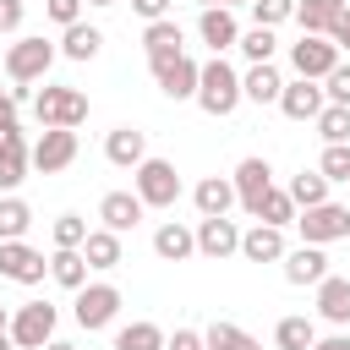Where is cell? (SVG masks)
I'll list each match as a JSON object with an SVG mask.
<instances>
[{
  "instance_id": "6da1fadb",
  "label": "cell",
  "mask_w": 350,
  "mask_h": 350,
  "mask_svg": "<svg viewBox=\"0 0 350 350\" xmlns=\"http://www.w3.org/2000/svg\"><path fill=\"white\" fill-rule=\"evenodd\" d=\"M197 104H202V115H235V104H241V77H235V66L224 60V55H213L202 71H197Z\"/></svg>"
},
{
  "instance_id": "7a4b0ae2",
  "label": "cell",
  "mask_w": 350,
  "mask_h": 350,
  "mask_svg": "<svg viewBox=\"0 0 350 350\" xmlns=\"http://www.w3.org/2000/svg\"><path fill=\"white\" fill-rule=\"evenodd\" d=\"M33 115H38V126H71V131H77V126L88 120V93L55 82V88L33 93Z\"/></svg>"
},
{
  "instance_id": "3957f363",
  "label": "cell",
  "mask_w": 350,
  "mask_h": 350,
  "mask_svg": "<svg viewBox=\"0 0 350 350\" xmlns=\"http://www.w3.org/2000/svg\"><path fill=\"white\" fill-rule=\"evenodd\" d=\"M55 323H60V312L49 301H22L11 312V345L16 350H44L55 339Z\"/></svg>"
},
{
  "instance_id": "277c9868",
  "label": "cell",
  "mask_w": 350,
  "mask_h": 350,
  "mask_svg": "<svg viewBox=\"0 0 350 350\" xmlns=\"http://www.w3.org/2000/svg\"><path fill=\"white\" fill-rule=\"evenodd\" d=\"M49 66H55V44H49L44 33H27V38H16V44L5 49V77H11V82H27V88H33Z\"/></svg>"
},
{
  "instance_id": "5b68a950",
  "label": "cell",
  "mask_w": 350,
  "mask_h": 350,
  "mask_svg": "<svg viewBox=\"0 0 350 350\" xmlns=\"http://www.w3.org/2000/svg\"><path fill=\"white\" fill-rule=\"evenodd\" d=\"M131 175H137V197H142V208H175V197H180V175H175L170 159H142Z\"/></svg>"
},
{
  "instance_id": "8992f818",
  "label": "cell",
  "mask_w": 350,
  "mask_h": 350,
  "mask_svg": "<svg viewBox=\"0 0 350 350\" xmlns=\"http://www.w3.org/2000/svg\"><path fill=\"white\" fill-rule=\"evenodd\" d=\"M295 224H301V241H306V246L350 241V208H339V202H317V208H301V213H295Z\"/></svg>"
},
{
  "instance_id": "52a82bcc",
  "label": "cell",
  "mask_w": 350,
  "mask_h": 350,
  "mask_svg": "<svg viewBox=\"0 0 350 350\" xmlns=\"http://www.w3.org/2000/svg\"><path fill=\"white\" fill-rule=\"evenodd\" d=\"M290 66H295V77L323 82V77L339 66V49H334V38H328V33H301V38L290 44Z\"/></svg>"
},
{
  "instance_id": "ba28073f",
  "label": "cell",
  "mask_w": 350,
  "mask_h": 350,
  "mask_svg": "<svg viewBox=\"0 0 350 350\" xmlns=\"http://www.w3.org/2000/svg\"><path fill=\"white\" fill-rule=\"evenodd\" d=\"M27 153H33V170L60 175V170L77 159V131H71V126H44V137H38Z\"/></svg>"
},
{
  "instance_id": "9c48e42d",
  "label": "cell",
  "mask_w": 350,
  "mask_h": 350,
  "mask_svg": "<svg viewBox=\"0 0 350 350\" xmlns=\"http://www.w3.org/2000/svg\"><path fill=\"white\" fill-rule=\"evenodd\" d=\"M120 312V290L115 284H82L77 290V323L93 334V328H109Z\"/></svg>"
},
{
  "instance_id": "30bf717a",
  "label": "cell",
  "mask_w": 350,
  "mask_h": 350,
  "mask_svg": "<svg viewBox=\"0 0 350 350\" xmlns=\"http://www.w3.org/2000/svg\"><path fill=\"white\" fill-rule=\"evenodd\" d=\"M44 273H49L44 252H33L27 241H0V279H11V284H38Z\"/></svg>"
},
{
  "instance_id": "8fae6325",
  "label": "cell",
  "mask_w": 350,
  "mask_h": 350,
  "mask_svg": "<svg viewBox=\"0 0 350 350\" xmlns=\"http://www.w3.org/2000/svg\"><path fill=\"white\" fill-rule=\"evenodd\" d=\"M197 71H202V66L180 49V55H170V60L153 66V82H159L164 98H197Z\"/></svg>"
},
{
  "instance_id": "7c38bea8",
  "label": "cell",
  "mask_w": 350,
  "mask_h": 350,
  "mask_svg": "<svg viewBox=\"0 0 350 350\" xmlns=\"http://www.w3.org/2000/svg\"><path fill=\"white\" fill-rule=\"evenodd\" d=\"M191 235H197V252H202L208 262H224L230 252H241V230H235V219H230V213H213V219H202Z\"/></svg>"
},
{
  "instance_id": "4fadbf2b",
  "label": "cell",
  "mask_w": 350,
  "mask_h": 350,
  "mask_svg": "<svg viewBox=\"0 0 350 350\" xmlns=\"http://www.w3.org/2000/svg\"><path fill=\"white\" fill-rule=\"evenodd\" d=\"M27 170H33V153H27L22 126L0 131V191H16V186L27 180Z\"/></svg>"
},
{
  "instance_id": "5bb4252c",
  "label": "cell",
  "mask_w": 350,
  "mask_h": 350,
  "mask_svg": "<svg viewBox=\"0 0 350 350\" xmlns=\"http://www.w3.org/2000/svg\"><path fill=\"white\" fill-rule=\"evenodd\" d=\"M197 33H202V44H208L213 55H224V49H235V38H241V22H235V11H230V5H202V16H197Z\"/></svg>"
},
{
  "instance_id": "9a60e30c",
  "label": "cell",
  "mask_w": 350,
  "mask_h": 350,
  "mask_svg": "<svg viewBox=\"0 0 350 350\" xmlns=\"http://www.w3.org/2000/svg\"><path fill=\"white\" fill-rule=\"evenodd\" d=\"M230 186H235V202L252 213V208L262 202V191L273 186V170H268V159H241V164H235V175H230Z\"/></svg>"
},
{
  "instance_id": "2e32d148",
  "label": "cell",
  "mask_w": 350,
  "mask_h": 350,
  "mask_svg": "<svg viewBox=\"0 0 350 350\" xmlns=\"http://www.w3.org/2000/svg\"><path fill=\"white\" fill-rule=\"evenodd\" d=\"M323 104H328V98H323V88H317L312 77H295V82L279 88V109H284L290 120H317Z\"/></svg>"
},
{
  "instance_id": "e0dca14e",
  "label": "cell",
  "mask_w": 350,
  "mask_h": 350,
  "mask_svg": "<svg viewBox=\"0 0 350 350\" xmlns=\"http://www.w3.org/2000/svg\"><path fill=\"white\" fill-rule=\"evenodd\" d=\"M104 159L120 164V170H137V164L148 159V131H137V126H115V131L104 137Z\"/></svg>"
},
{
  "instance_id": "ac0fdd59",
  "label": "cell",
  "mask_w": 350,
  "mask_h": 350,
  "mask_svg": "<svg viewBox=\"0 0 350 350\" xmlns=\"http://www.w3.org/2000/svg\"><path fill=\"white\" fill-rule=\"evenodd\" d=\"M290 246H284V230H273V224H252V230H241V257L246 262H279Z\"/></svg>"
},
{
  "instance_id": "d6986e66",
  "label": "cell",
  "mask_w": 350,
  "mask_h": 350,
  "mask_svg": "<svg viewBox=\"0 0 350 350\" xmlns=\"http://www.w3.org/2000/svg\"><path fill=\"white\" fill-rule=\"evenodd\" d=\"M317 317L334 323V328L350 323V279H339V273H323L317 279Z\"/></svg>"
},
{
  "instance_id": "ffe728a7",
  "label": "cell",
  "mask_w": 350,
  "mask_h": 350,
  "mask_svg": "<svg viewBox=\"0 0 350 350\" xmlns=\"http://www.w3.org/2000/svg\"><path fill=\"white\" fill-rule=\"evenodd\" d=\"M142 49H148V66H159V60L180 55V49H186V33H180V22H170V16L148 22V27H142Z\"/></svg>"
},
{
  "instance_id": "44dd1931",
  "label": "cell",
  "mask_w": 350,
  "mask_h": 350,
  "mask_svg": "<svg viewBox=\"0 0 350 350\" xmlns=\"http://www.w3.org/2000/svg\"><path fill=\"white\" fill-rule=\"evenodd\" d=\"M98 219H104V230L126 235V230H137V219H142V197H137V191H104Z\"/></svg>"
},
{
  "instance_id": "7402d4cb",
  "label": "cell",
  "mask_w": 350,
  "mask_h": 350,
  "mask_svg": "<svg viewBox=\"0 0 350 350\" xmlns=\"http://www.w3.org/2000/svg\"><path fill=\"white\" fill-rule=\"evenodd\" d=\"M279 262H284V279H290V284H317V279L328 273V257H323V246H306V241H301L295 252H284Z\"/></svg>"
},
{
  "instance_id": "603a6c76",
  "label": "cell",
  "mask_w": 350,
  "mask_h": 350,
  "mask_svg": "<svg viewBox=\"0 0 350 350\" xmlns=\"http://www.w3.org/2000/svg\"><path fill=\"white\" fill-rule=\"evenodd\" d=\"M279 88H284V77L273 71V60H257L241 77V98H252V104H279Z\"/></svg>"
},
{
  "instance_id": "cb8c5ba5",
  "label": "cell",
  "mask_w": 350,
  "mask_h": 350,
  "mask_svg": "<svg viewBox=\"0 0 350 350\" xmlns=\"http://www.w3.org/2000/svg\"><path fill=\"white\" fill-rule=\"evenodd\" d=\"M153 252H159L164 262H186V257L197 252V235H191L186 224H175V219H170V224H159V230H153Z\"/></svg>"
},
{
  "instance_id": "d4e9b609",
  "label": "cell",
  "mask_w": 350,
  "mask_h": 350,
  "mask_svg": "<svg viewBox=\"0 0 350 350\" xmlns=\"http://www.w3.org/2000/svg\"><path fill=\"white\" fill-rule=\"evenodd\" d=\"M49 279L66 284V290H82V284H88V257H82V246H55V257H49Z\"/></svg>"
},
{
  "instance_id": "484cf974",
  "label": "cell",
  "mask_w": 350,
  "mask_h": 350,
  "mask_svg": "<svg viewBox=\"0 0 350 350\" xmlns=\"http://www.w3.org/2000/svg\"><path fill=\"white\" fill-rule=\"evenodd\" d=\"M191 202H197V213H202V219H213V213H230V202H235V186H230L224 175H208V180H197Z\"/></svg>"
},
{
  "instance_id": "4316f807",
  "label": "cell",
  "mask_w": 350,
  "mask_h": 350,
  "mask_svg": "<svg viewBox=\"0 0 350 350\" xmlns=\"http://www.w3.org/2000/svg\"><path fill=\"white\" fill-rule=\"evenodd\" d=\"M82 257H88V268H98V273L120 268V235H115V230H88Z\"/></svg>"
},
{
  "instance_id": "83f0119b",
  "label": "cell",
  "mask_w": 350,
  "mask_h": 350,
  "mask_svg": "<svg viewBox=\"0 0 350 350\" xmlns=\"http://www.w3.org/2000/svg\"><path fill=\"white\" fill-rule=\"evenodd\" d=\"M98 44H104V33H98V27L71 22V27H66V38H60V55H66V60H93V55H98Z\"/></svg>"
},
{
  "instance_id": "f1b7e54d",
  "label": "cell",
  "mask_w": 350,
  "mask_h": 350,
  "mask_svg": "<svg viewBox=\"0 0 350 350\" xmlns=\"http://www.w3.org/2000/svg\"><path fill=\"white\" fill-rule=\"evenodd\" d=\"M252 219H262V224H273V230H284V224H295V202H290V191H279V186H268V191H262V202L252 208Z\"/></svg>"
},
{
  "instance_id": "f546056e",
  "label": "cell",
  "mask_w": 350,
  "mask_h": 350,
  "mask_svg": "<svg viewBox=\"0 0 350 350\" xmlns=\"http://www.w3.org/2000/svg\"><path fill=\"white\" fill-rule=\"evenodd\" d=\"M27 224H33V208H27L22 197L0 191V241H22V235H27Z\"/></svg>"
},
{
  "instance_id": "4dcf8cb0",
  "label": "cell",
  "mask_w": 350,
  "mask_h": 350,
  "mask_svg": "<svg viewBox=\"0 0 350 350\" xmlns=\"http://www.w3.org/2000/svg\"><path fill=\"white\" fill-rule=\"evenodd\" d=\"M345 11V0H295V22L301 33H328V22Z\"/></svg>"
},
{
  "instance_id": "1f68e13d",
  "label": "cell",
  "mask_w": 350,
  "mask_h": 350,
  "mask_svg": "<svg viewBox=\"0 0 350 350\" xmlns=\"http://www.w3.org/2000/svg\"><path fill=\"white\" fill-rule=\"evenodd\" d=\"M284 191H290L295 208H317V202H328V180H323V170H301Z\"/></svg>"
},
{
  "instance_id": "d6a6232c",
  "label": "cell",
  "mask_w": 350,
  "mask_h": 350,
  "mask_svg": "<svg viewBox=\"0 0 350 350\" xmlns=\"http://www.w3.org/2000/svg\"><path fill=\"white\" fill-rule=\"evenodd\" d=\"M312 339H317V323L312 317H279V328H273V345L279 350H312Z\"/></svg>"
},
{
  "instance_id": "836d02e7",
  "label": "cell",
  "mask_w": 350,
  "mask_h": 350,
  "mask_svg": "<svg viewBox=\"0 0 350 350\" xmlns=\"http://www.w3.org/2000/svg\"><path fill=\"white\" fill-rule=\"evenodd\" d=\"M115 350H164V328L159 323H126L115 334Z\"/></svg>"
},
{
  "instance_id": "e575fe53",
  "label": "cell",
  "mask_w": 350,
  "mask_h": 350,
  "mask_svg": "<svg viewBox=\"0 0 350 350\" xmlns=\"http://www.w3.org/2000/svg\"><path fill=\"white\" fill-rule=\"evenodd\" d=\"M202 345H208V350H262V345H257L246 328H235V323H213V328L202 334Z\"/></svg>"
},
{
  "instance_id": "d590c367",
  "label": "cell",
  "mask_w": 350,
  "mask_h": 350,
  "mask_svg": "<svg viewBox=\"0 0 350 350\" xmlns=\"http://www.w3.org/2000/svg\"><path fill=\"white\" fill-rule=\"evenodd\" d=\"M235 49L257 66V60H273V49H279V38H273V27H246L241 38H235Z\"/></svg>"
},
{
  "instance_id": "8d00e7d4",
  "label": "cell",
  "mask_w": 350,
  "mask_h": 350,
  "mask_svg": "<svg viewBox=\"0 0 350 350\" xmlns=\"http://www.w3.org/2000/svg\"><path fill=\"white\" fill-rule=\"evenodd\" d=\"M317 131H323V142H350V104H323Z\"/></svg>"
},
{
  "instance_id": "74e56055",
  "label": "cell",
  "mask_w": 350,
  "mask_h": 350,
  "mask_svg": "<svg viewBox=\"0 0 350 350\" xmlns=\"http://www.w3.org/2000/svg\"><path fill=\"white\" fill-rule=\"evenodd\" d=\"M317 170H323V180H328V186H334V180H350V142H328Z\"/></svg>"
},
{
  "instance_id": "f35d334b",
  "label": "cell",
  "mask_w": 350,
  "mask_h": 350,
  "mask_svg": "<svg viewBox=\"0 0 350 350\" xmlns=\"http://www.w3.org/2000/svg\"><path fill=\"white\" fill-rule=\"evenodd\" d=\"M252 16H257V27H279L295 16V0H252Z\"/></svg>"
},
{
  "instance_id": "ab89813d",
  "label": "cell",
  "mask_w": 350,
  "mask_h": 350,
  "mask_svg": "<svg viewBox=\"0 0 350 350\" xmlns=\"http://www.w3.org/2000/svg\"><path fill=\"white\" fill-rule=\"evenodd\" d=\"M88 241V219L82 213H60L55 219V246H82Z\"/></svg>"
},
{
  "instance_id": "60d3db41",
  "label": "cell",
  "mask_w": 350,
  "mask_h": 350,
  "mask_svg": "<svg viewBox=\"0 0 350 350\" xmlns=\"http://www.w3.org/2000/svg\"><path fill=\"white\" fill-rule=\"evenodd\" d=\"M323 98H328V104H350V66H345V60L323 77Z\"/></svg>"
},
{
  "instance_id": "b9f144b4",
  "label": "cell",
  "mask_w": 350,
  "mask_h": 350,
  "mask_svg": "<svg viewBox=\"0 0 350 350\" xmlns=\"http://www.w3.org/2000/svg\"><path fill=\"white\" fill-rule=\"evenodd\" d=\"M44 11H49V22H60V27L82 22V0H44Z\"/></svg>"
},
{
  "instance_id": "7bdbcfd3",
  "label": "cell",
  "mask_w": 350,
  "mask_h": 350,
  "mask_svg": "<svg viewBox=\"0 0 350 350\" xmlns=\"http://www.w3.org/2000/svg\"><path fill=\"white\" fill-rule=\"evenodd\" d=\"M22 16H27V5H22V0H0V33H16V27H22Z\"/></svg>"
},
{
  "instance_id": "ee69618b",
  "label": "cell",
  "mask_w": 350,
  "mask_h": 350,
  "mask_svg": "<svg viewBox=\"0 0 350 350\" xmlns=\"http://www.w3.org/2000/svg\"><path fill=\"white\" fill-rule=\"evenodd\" d=\"M164 350H202V334H197V328H175V334L164 339Z\"/></svg>"
},
{
  "instance_id": "f6af8a7d",
  "label": "cell",
  "mask_w": 350,
  "mask_h": 350,
  "mask_svg": "<svg viewBox=\"0 0 350 350\" xmlns=\"http://www.w3.org/2000/svg\"><path fill=\"white\" fill-rule=\"evenodd\" d=\"M328 38H334V49H350V5L328 22Z\"/></svg>"
},
{
  "instance_id": "bcb514c9",
  "label": "cell",
  "mask_w": 350,
  "mask_h": 350,
  "mask_svg": "<svg viewBox=\"0 0 350 350\" xmlns=\"http://www.w3.org/2000/svg\"><path fill=\"white\" fill-rule=\"evenodd\" d=\"M131 11L142 22H159V16H170V0H131Z\"/></svg>"
},
{
  "instance_id": "7dc6e473",
  "label": "cell",
  "mask_w": 350,
  "mask_h": 350,
  "mask_svg": "<svg viewBox=\"0 0 350 350\" xmlns=\"http://www.w3.org/2000/svg\"><path fill=\"white\" fill-rule=\"evenodd\" d=\"M11 126H16V98L0 93V131H11Z\"/></svg>"
},
{
  "instance_id": "c3c4849f",
  "label": "cell",
  "mask_w": 350,
  "mask_h": 350,
  "mask_svg": "<svg viewBox=\"0 0 350 350\" xmlns=\"http://www.w3.org/2000/svg\"><path fill=\"white\" fill-rule=\"evenodd\" d=\"M312 350H350V334H328V339H312Z\"/></svg>"
},
{
  "instance_id": "681fc988",
  "label": "cell",
  "mask_w": 350,
  "mask_h": 350,
  "mask_svg": "<svg viewBox=\"0 0 350 350\" xmlns=\"http://www.w3.org/2000/svg\"><path fill=\"white\" fill-rule=\"evenodd\" d=\"M44 350H77V345H71V339H49Z\"/></svg>"
},
{
  "instance_id": "f907efd6",
  "label": "cell",
  "mask_w": 350,
  "mask_h": 350,
  "mask_svg": "<svg viewBox=\"0 0 350 350\" xmlns=\"http://www.w3.org/2000/svg\"><path fill=\"white\" fill-rule=\"evenodd\" d=\"M0 334H11V312L5 306H0Z\"/></svg>"
},
{
  "instance_id": "816d5d0a",
  "label": "cell",
  "mask_w": 350,
  "mask_h": 350,
  "mask_svg": "<svg viewBox=\"0 0 350 350\" xmlns=\"http://www.w3.org/2000/svg\"><path fill=\"white\" fill-rule=\"evenodd\" d=\"M0 350H16V345H11V334H0Z\"/></svg>"
},
{
  "instance_id": "f5cc1de1",
  "label": "cell",
  "mask_w": 350,
  "mask_h": 350,
  "mask_svg": "<svg viewBox=\"0 0 350 350\" xmlns=\"http://www.w3.org/2000/svg\"><path fill=\"white\" fill-rule=\"evenodd\" d=\"M197 5H235V0H197Z\"/></svg>"
},
{
  "instance_id": "db71d44e",
  "label": "cell",
  "mask_w": 350,
  "mask_h": 350,
  "mask_svg": "<svg viewBox=\"0 0 350 350\" xmlns=\"http://www.w3.org/2000/svg\"><path fill=\"white\" fill-rule=\"evenodd\" d=\"M88 5H120V0H88Z\"/></svg>"
},
{
  "instance_id": "11a10c76",
  "label": "cell",
  "mask_w": 350,
  "mask_h": 350,
  "mask_svg": "<svg viewBox=\"0 0 350 350\" xmlns=\"http://www.w3.org/2000/svg\"><path fill=\"white\" fill-rule=\"evenodd\" d=\"M235 5H252V0H235Z\"/></svg>"
},
{
  "instance_id": "9f6ffc18",
  "label": "cell",
  "mask_w": 350,
  "mask_h": 350,
  "mask_svg": "<svg viewBox=\"0 0 350 350\" xmlns=\"http://www.w3.org/2000/svg\"><path fill=\"white\" fill-rule=\"evenodd\" d=\"M202 350H208V345H202Z\"/></svg>"
}]
</instances>
